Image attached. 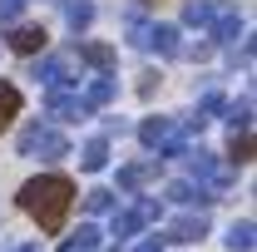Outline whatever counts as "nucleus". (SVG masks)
<instances>
[{
    "mask_svg": "<svg viewBox=\"0 0 257 252\" xmlns=\"http://www.w3.org/2000/svg\"><path fill=\"white\" fill-rule=\"evenodd\" d=\"M69 203H74V183L64 178V173H40L30 178L25 188H20V208L40 222V232H60L64 218H69Z\"/></svg>",
    "mask_w": 257,
    "mask_h": 252,
    "instance_id": "f257e3e1",
    "label": "nucleus"
},
{
    "mask_svg": "<svg viewBox=\"0 0 257 252\" xmlns=\"http://www.w3.org/2000/svg\"><path fill=\"white\" fill-rule=\"evenodd\" d=\"M20 154L25 158H64L69 154V139H64L60 129H45V124H30L25 134H20Z\"/></svg>",
    "mask_w": 257,
    "mask_h": 252,
    "instance_id": "f03ea898",
    "label": "nucleus"
},
{
    "mask_svg": "<svg viewBox=\"0 0 257 252\" xmlns=\"http://www.w3.org/2000/svg\"><path fill=\"white\" fill-rule=\"evenodd\" d=\"M159 213H163V208L154 203V198H139L134 208L114 213V237H134V232H139L144 222H159Z\"/></svg>",
    "mask_w": 257,
    "mask_h": 252,
    "instance_id": "7ed1b4c3",
    "label": "nucleus"
},
{
    "mask_svg": "<svg viewBox=\"0 0 257 252\" xmlns=\"http://www.w3.org/2000/svg\"><path fill=\"white\" fill-rule=\"evenodd\" d=\"M159 237L163 242H203V237H208V213H183V218L168 222Z\"/></svg>",
    "mask_w": 257,
    "mask_h": 252,
    "instance_id": "20e7f679",
    "label": "nucleus"
},
{
    "mask_svg": "<svg viewBox=\"0 0 257 252\" xmlns=\"http://www.w3.org/2000/svg\"><path fill=\"white\" fill-rule=\"evenodd\" d=\"M69 74H74V55H50V60L35 64V84H45V89H64L69 84Z\"/></svg>",
    "mask_w": 257,
    "mask_h": 252,
    "instance_id": "39448f33",
    "label": "nucleus"
},
{
    "mask_svg": "<svg viewBox=\"0 0 257 252\" xmlns=\"http://www.w3.org/2000/svg\"><path fill=\"white\" fill-rule=\"evenodd\" d=\"M45 45H50L45 25H10V50L15 55H40Z\"/></svg>",
    "mask_w": 257,
    "mask_h": 252,
    "instance_id": "423d86ee",
    "label": "nucleus"
},
{
    "mask_svg": "<svg viewBox=\"0 0 257 252\" xmlns=\"http://www.w3.org/2000/svg\"><path fill=\"white\" fill-rule=\"evenodd\" d=\"M208 25H213L208 40H213V45H227V40H237V35H242V15H237V10H227V5H218Z\"/></svg>",
    "mask_w": 257,
    "mask_h": 252,
    "instance_id": "0eeeda50",
    "label": "nucleus"
},
{
    "mask_svg": "<svg viewBox=\"0 0 257 252\" xmlns=\"http://www.w3.org/2000/svg\"><path fill=\"white\" fill-rule=\"evenodd\" d=\"M168 139H173V119H163V114H154V119L139 124V144L144 149H163Z\"/></svg>",
    "mask_w": 257,
    "mask_h": 252,
    "instance_id": "6e6552de",
    "label": "nucleus"
},
{
    "mask_svg": "<svg viewBox=\"0 0 257 252\" xmlns=\"http://www.w3.org/2000/svg\"><path fill=\"white\" fill-rule=\"evenodd\" d=\"M84 114H89V109H84V99L50 89V119H55V124H64V119H84Z\"/></svg>",
    "mask_w": 257,
    "mask_h": 252,
    "instance_id": "1a4fd4ad",
    "label": "nucleus"
},
{
    "mask_svg": "<svg viewBox=\"0 0 257 252\" xmlns=\"http://www.w3.org/2000/svg\"><path fill=\"white\" fill-rule=\"evenodd\" d=\"M99 237H104V232H99L94 222H79V227L64 237V252H99Z\"/></svg>",
    "mask_w": 257,
    "mask_h": 252,
    "instance_id": "9d476101",
    "label": "nucleus"
},
{
    "mask_svg": "<svg viewBox=\"0 0 257 252\" xmlns=\"http://www.w3.org/2000/svg\"><path fill=\"white\" fill-rule=\"evenodd\" d=\"M64 20H69L74 35L89 30V25H94V5H89V0H64Z\"/></svg>",
    "mask_w": 257,
    "mask_h": 252,
    "instance_id": "9b49d317",
    "label": "nucleus"
},
{
    "mask_svg": "<svg viewBox=\"0 0 257 252\" xmlns=\"http://www.w3.org/2000/svg\"><path fill=\"white\" fill-rule=\"evenodd\" d=\"M104 163H109V139H89L84 154H79V168H84V173H99Z\"/></svg>",
    "mask_w": 257,
    "mask_h": 252,
    "instance_id": "f8f14e48",
    "label": "nucleus"
},
{
    "mask_svg": "<svg viewBox=\"0 0 257 252\" xmlns=\"http://www.w3.org/2000/svg\"><path fill=\"white\" fill-rule=\"evenodd\" d=\"M213 114H223V89H213V84H208V94L198 99V114H193L188 124H193V129H203L208 119H213Z\"/></svg>",
    "mask_w": 257,
    "mask_h": 252,
    "instance_id": "ddd939ff",
    "label": "nucleus"
},
{
    "mask_svg": "<svg viewBox=\"0 0 257 252\" xmlns=\"http://www.w3.org/2000/svg\"><path fill=\"white\" fill-rule=\"evenodd\" d=\"M227 158L242 168V163H252V129H232V144H227Z\"/></svg>",
    "mask_w": 257,
    "mask_h": 252,
    "instance_id": "4468645a",
    "label": "nucleus"
},
{
    "mask_svg": "<svg viewBox=\"0 0 257 252\" xmlns=\"http://www.w3.org/2000/svg\"><path fill=\"white\" fill-rule=\"evenodd\" d=\"M109 99H114V74L104 69L94 84H89V94H84V109H99V104H109Z\"/></svg>",
    "mask_w": 257,
    "mask_h": 252,
    "instance_id": "2eb2a0df",
    "label": "nucleus"
},
{
    "mask_svg": "<svg viewBox=\"0 0 257 252\" xmlns=\"http://www.w3.org/2000/svg\"><path fill=\"white\" fill-rule=\"evenodd\" d=\"M20 114V89L0 79V129H10V119Z\"/></svg>",
    "mask_w": 257,
    "mask_h": 252,
    "instance_id": "dca6fc26",
    "label": "nucleus"
},
{
    "mask_svg": "<svg viewBox=\"0 0 257 252\" xmlns=\"http://www.w3.org/2000/svg\"><path fill=\"white\" fill-rule=\"evenodd\" d=\"M227 247L232 252H252V218H242V222L227 227Z\"/></svg>",
    "mask_w": 257,
    "mask_h": 252,
    "instance_id": "f3484780",
    "label": "nucleus"
},
{
    "mask_svg": "<svg viewBox=\"0 0 257 252\" xmlns=\"http://www.w3.org/2000/svg\"><path fill=\"white\" fill-rule=\"evenodd\" d=\"M213 10H218L213 0H188V5H183V20H188V25H208Z\"/></svg>",
    "mask_w": 257,
    "mask_h": 252,
    "instance_id": "a211bd4d",
    "label": "nucleus"
},
{
    "mask_svg": "<svg viewBox=\"0 0 257 252\" xmlns=\"http://www.w3.org/2000/svg\"><path fill=\"white\" fill-rule=\"evenodd\" d=\"M79 60H89L94 69H109L114 64V50L109 45H79Z\"/></svg>",
    "mask_w": 257,
    "mask_h": 252,
    "instance_id": "6ab92c4d",
    "label": "nucleus"
},
{
    "mask_svg": "<svg viewBox=\"0 0 257 252\" xmlns=\"http://www.w3.org/2000/svg\"><path fill=\"white\" fill-rule=\"evenodd\" d=\"M144 178H149V163H128V168H119V188H144Z\"/></svg>",
    "mask_w": 257,
    "mask_h": 252,
    "instance_id": "aec40b11",
    "label": "nucleus"
},
{
    "mask_svg": "<svg viewBox=\"0 0 257 252\" xmlns=\"http://www.w3.org/2000/svg\"><path fill=\"white\" fill-rule=\"evenodd\" d=\"M227 119H232V129H252V94H242L232 109H227Z\"/></svg>",
    "mask_w": 257,
    "mask_h": 252,
    "instance_id": "412c9836",
    "label": "nucleus"
},
{
    "mask_svg": "<svg viewBox=\"0 0 257 252\" xmlns=\"http://www.w3.org/2000/svg\"><path fill=\"white\" fill-rule=\"evenodd\" d=\"M84 208H89V213H114V193L109 188H89L84 193Z\"/></svg>",
    "mask_w": 257,
    "mask_h": 252,
    "instance_id": "4be33fe9",
    "label": "nucleus"
},
{
    "mask_svg": "<svg viewBox=\"0 0 257 252\" xmlns=\"http://www.w3.org/2000/svg\"><path fill=\"white\" fill-rule=\"evenodd\" d=\"M128 252H163V237H159V232H154V237H144V242H134V247H128Z\"/></svg>",
    "mask_w": 257,
    "mask_h": 252,
    "instance_id": "5701e85b",
    "label": "nucleus"
},
{
    "mask_svg": "<svg viewBox=\"0 0 257 252\" xmlns=\"http://www.w3.org/2000/svg\"><path fill=\"white\" fill-rule=\"evenodd\" d=\"M154 84H159V74H154V69H144V74H139V94H154Z\"/></svg>",
    "mask_w": 257,
    "mask_h": 252,
    "instance_id": "b1692460",
    "label": "nucleus"
},
{
    "mask_svg": "<svg viewBox=\"0 0 257 252\" xmlns=\"http://www.w3.org/2000/svg\"><path fill=\"white\" fill-rule=\"evenodd\" d=\"M188 55H193V60H208V55H213V40H198V45H193Z\"/></svg>",
    "mask_w": 257,
    "mask_h": 252,
    "instance_id": "393cba45",
    "label": "nucleus"
},
{
    "mask_svg": "<svg viewBox=\"0 0 257 252\" xmlns=\"http://www.w3.org/2000/svg\"><path fill=\"white\" fill-rule=\"evenodd\" d=\"M5 252H35V247H30V242H10Z\"/></svg>",
    "mask_w": 257,
    "mask_h": 252,
    "instance_id": "a878e982",
    "label": "nucleus"
},
{
    "mask_svg": "<svg viewBox=\"0 0 257 252\" xmlns=\"http://www.w3.org/2000/svg\"><path fill=\"white\" fill-rule=\"evenodd\" d=\"M104 252H124V247H104Z\"/></svg>",
    "mask_w": 257,
    "mask_h": 252,
    "instance_id": "bb28decb",
    "label": "nucleus"
},
{
    "mask_svg": "<svg viewBox=\"0 0 257 252\" xmlns=\"http://www.w3.org/2000/svg\"><path fill=\"white\" fill-rule=\"evenodd\" d=\"M20 5H30V0H20Z\"/></svg>",
    "mask_w": 257,
    "mask_h": 252,
    "instance_id": "cd10ccee",
    "label": "nucleus"
}]
</instances>
